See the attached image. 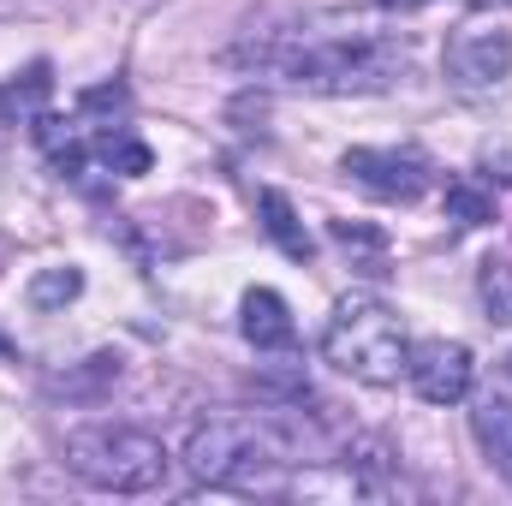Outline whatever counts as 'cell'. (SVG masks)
Segmentation results:
<instances>
[{
	"label": "cell",
	"mask_w": 512,
	"mask_h": 506,
	"mask_svg": "<svg viewBox=\"0 0 512 506\" xmlns=\"http://www.w3.org/2000/svg\"><path fill=\"white\" fill-rule=\"evenodd\" d=\"M66 471L102 495H149L167 483V447L131 423H90L66 435Z\"/></svg>",
	"instance_id": "4"
},
{
	"label": "cell",
	"mask_w": 512,
	"mask_h": 506,
	"mask_svg": "<svg viewBox=\"0 0 512 506\" xmlns=\"http://www.w3.org/2000/svg\"><path fill=\"white\" fill-rule=\"evenodd\" d=\"M84 292V274L78 268H42L36 280H30V304L36 310H60V304H72Z\"/></svg>",
	"instance_id": "14"
},
{
	"label": "cell",
	"mask_w": 512,
	"mask_h": 506,
	"mask_svg": "<svg viewBox=\"0 0 512 506\" xmlns=\"http://www.w3.org/2000/svg\"><path fill=\"white\" fill-rule=\"evenodd\" d=\"M256 215H262V233L280 245V256H292V262L316 256V239L304 233V221H298V209H292L286 191H256Z\"/></svg>",
	"instance_id": "9"
},
{
	"label": "cell",
	"mask_w": 512,
	"mask_h": 506,
	"mask_svg": "<svg viewBox=\"0 0 512 506\" xmlns=\"http://www.w3.org/2000/svg\"><path fill=\"white\" fill-rule=\"evenodd\" d=\"M441 72L459 96H489L501 90L512 72V30L495 18H471L447 36V54H441Z\"/></svg>",
	"instance_id": "5"
},
{
	"label": "cell",
	"mask_w": 512,
	"mask_h": 506,
	"mask_svg": "<svg viewBox=\"0 0 512 506\" xmlns=\"http://www.w3.org/2000/svg\"><path fill=\"white\" fill-rule=\"evenodd\" d=\"M477 298H483V310H489V322L495 328H512V262H483L477 268Z\"/></svg>",
	"instance_id": "12"
},
{
	"label": "cell",
	"mask_w": 512,
	"mask_h": 506,
	"mask_svg": "<svg viewBox=\"0 0 512 506\" xmlns=\"http://www.w3.org/2000/svg\"><path fill=\"white\" fill-rule=\"evenodd\" d=\"M370 197H382V203H417L423 191H429V155L423 149H346V161H340Z\"/></svg>",
	"instance_id": "6"
},
{
	"label": "cell",
	"mask_w": 512,
	"mask_h": 506,
	"mask_svg": "<svg viewBox=\"0 0 512 506\" xmlns=\"http://www.w3.org/2000/svg\"><path fill=\"white\" fill-rule=\"evenodd\" d=\"M471 429H477V441H483L489 465H495V471L512 483V399H501V393L477 399V411H471Z\"/></svg>",
	"instance_id": "10"
},
{
	"label": "cell",
	"mask_w": 512,
	"mask_h": 506,
	"mask_svg": "<svg viewBox=\"0 0 512 506\" xmlns=\"http://www.w3.org/2000/svg\"><path fill=\"white\" fill-rule=\"evenodd\" d=\"M405 358H411L405 328L382 298L352 292L334 304V316L322 328V364H334L340 376L364 381V387H393L405 376Z\"/></svg>",
	"instance_id": "2"
},
{
	"label": "cell",
	"mask_w": 512,
	"mask_h": 506,
	"mask_svg": "<svg viewBox=\"0 0 512 506\" xmlns=\"http://www.w3.org/2000/svg\"><path fill=\"white\" fill-rule=\"evenodd\" d=\"M96 155H102L114 173H149V149H143L137 137H126V131H102V137H96Z\"/></svg>",
	"instance_id": "15"
},
{
	"label": "cell",
	"mask_w": 512,
	"mask_h": 506,
	"mask_svg": "<svg viewBox=\"0 0 512 506\" xmlns=\"http://www.w3.org/2000/svg\"><path fill=\"white\" fill-rule=\"evenodd\" d=\"M471 376H477V364H471V346H459V340H423L405 358V381L417 387L423 405H459L471 393Z\"/></svg>",
	"instance_id": "7"
},
{
	"label": "cell",
	"mask_w": 512,
	"mask_h": 506,
	"mask_svg": "<svg viewBox=\"0 0 512 506\" xmlns=\"http://www.w3.org/2000/svg\"><path fill=\"white\" fill-rule=\"evenodd\" d=\"M286 447L256 417H209L185 441V471L209 489H274Z\"/></svg>",
	"instance_id": "3"
},
{
	"label": "cell",
	"mask_w": 512,
	"mask_h": 506,
	"mask_svg": "<svg viewBox=\"0 0 512 506\" xmlns=\"http://www.w3.org/2000/svg\"><path fill=\"white\" fill-rule=\"evenodd\" d=\"M507 376H512V358H507Z\"/></svg>",
	"instance_id": "18"
},
{
	"label": "cell",
	"mask_w": 512,
	"mask_h": 506,
	"mask_svg": "<svg viewBox=\"0 0 512 506\" xmlns=\"http://www.w3.org/2000/svg\"><path fill=\"white\" fill-rule=\"evenodd\" d=\"M48 90H54V78H48V60H36L24 78H12V84L0 90V114L36 120V114H42V102H48Z\"/></svg>",
	"instance_id": "11"
},
{
	"label": "cell",
	"mask_w": 512,
	"mask_h": 506,
	"mask_svg": "<svg viewBox=\"0 0 512 506\" xmlns=\"http://www.w3.org/2000/svg\"><path fill=\"white\" fill-rule=\"evenodd\" d=\"M441 209H447L453 227H489V221H495V197H489L483 185H471V179H453Z\"/></svg>",
	"instance_id": "13"
},
{
	"label": "cell",
	"mask_w": 512,
	"mask_h": 506,
	"mask_svg": "<svg viewBox=\"0 0 512 506\" xmlns=\"http://www.w3.org/2000/svg\"><path fill=\"white\" fill-rule=\"evenodd\" d=\"M239 334L251 340L256 352H292L298 346V328L286 316V298L268 292V286H251L245 304H239Z\"/></svg>",
	"instance_id": "8"
},
{
	"label": "cell",
	"mask_w": 512,
	"mask_h": 506,
	"mask_svg": "<svg viewBox=\"0 0 512 506\" xmlns=\"http://www.w3.org/2000/svg\"><path fill=\"white\" fill-rule=\"evenodd\" d=\"M328 233H334V245L370 256V274H387V239L382 233H370V227H358V221H334Z\"/></svg>",
	"instance_id": "16"
},
{
	"label": "cell",
	"mask_w": 512,
	"mask_h": 506,
	"mask_svg": "<svg viewBox=\"0 0 512 506\" xmlns=\"http://www.w3.org/2000/svg\"><path fill=\"white\" fill-rule=\"evenodd\" d=\"M233 60L316 96H376L405 72V48L382 36H256Z\"/></svg>",
	"instance_id": "1"
},
{
	"label": "cell",
	"mask_w": 512,
	"mask_h": 506,
	"mask_svg": "<svg viewBox=\"0 0 512 506\" xmlns=\"http://www.w3.org/2000/svg\"><path fill=\"white\" fill-rule=\"evenodd\" d=\"M382 6H399V0H382Z\"/></svg>",
	"instance_id": "17"
}]
</instances>
